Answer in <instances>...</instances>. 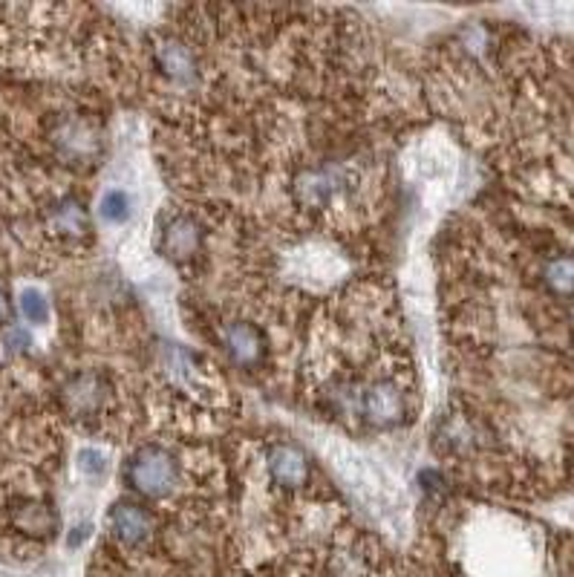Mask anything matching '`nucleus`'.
<instances>
[{"mask_svg":"<svg viewBox=\"0 0 574 577\" xmlns=\"http://www.w3.org/2000/svg\"><path fill=\"white\" fill-rule=\"evenodd\" d=\"M202 248H205V232L191 214L177 211L171 217H164L162 228H159V252L168 260L185 266L202 255Z\"/></svg>","mask_w":574,"mask_h":577,"instance_id":"obj_4","label":"nucleus"},{"mask_svg":"<svg viewBox=\"0 0 574 577\" xmlns=\"http://www.w3.org/2000/svg\"><path fill=\"white\" fill-rule=\"evenodd\" d=\"M9 316H12V303H9L7 292H3V289H0V323L7 321Z\"/></svg>","mask_w":574,"mask_h":577,"instance_id":"obj_14","label":"nucleus"},{"mask_svg":"<svg viewBox=\"0 0 574 577\" xmlns=\"http://www.w3.org/2000/svg\"><path fill=\"white\" fill-rule=\"evenodd\" d=\"M21 312L26 321L44 323L46 318H50V303H46V298L38 292V289H26V292L21 295Z\"/></svg>","mask_w":574,"mask_h":577,"instance_id":"obj_11","label":"nucleus"},{"mask_svg":"<svg viewBox=\"0 0 574 577\" xmlns=\"http://www.w3.org/2000/svg\"><path fill=\"white\" fill-rule=\"evenodd\" d=\"M107 532L116 541V546L145 548L157 534V517L139 500H119L107 511Z\"/></svg>","mask_w":574,"mask_h":577,"instance_id":"obj_2","label":"nucleus"},{"mask_svg":"<svg viewBox=\"0 0 574 577\" xmlns=\"http://www.w3.org/2000/svg\"><path fill=\"white\" fill-rule=\"evenodd\" d=\"M266 468H269V477L280 488H304L309 482V473H312L309 457L291 442L275 445L266 453Z\"/></svg>","mask_w":574,"mask_h":577,"instance_id":"obj_7","label":"nucleus"},{"mask_svg":"<svg viewBox=\"0 0 574 577\" xmlns=\"http://www.w3.org/2000/svg\"><path fill=\"white\" fill-rule=\"evenodd\" d=\"M3 341H7V350H12V353H15V350H26V346H30V332L18 330L15 327V330L7 332Z\"/></svg>","mask_w":574,"mask_h":577,"instance_id":"obj_13","label":"nucleus"},{"mask_svg":"<svg viewBox=\"0 0 574 577\" xmlns=\"http://www.w3.org/2000/svg\"><path fill=\"white\" fill-rule=\"evenodd\" d=\"M75 466H78V471H82L84 477H105L107 459L102 457L98 450L84 448L82 453H78V459H75Z\"/></svg>","mask_w":574,"mask_h":577,"instance_id":"obj_12","label":"nucleus"},{"mask_svg":"<svg viewBox=\"0 0 574 577\" xmlns=\"http://www.w3.org/2000/svg\"><path fill=\"white\" fill-rule=\"evenodd\" d=\"M220 346L240 370H257L269 359V341L252 321H228L220 330Z\"/></svg>","mask_w":574,"mask_h":577,"instance_id":"obj_5","label":"nucleus"},{"mask_svg":"<svg viewBox=\"0 0 574 577\" xmlns=\"http://www.w3.org/2000/svg\"><path fill=\"white\" fill-rule=\"evenodd\" d=\"M127 488L142 500H164L171 496L182 482L180 459L162 445H142L125 466Z\"/></svg>","mask_w":574,"mask_h":577,"instance_id":"obj_1","label":"nucleus"},{"mask_svg":"<svg viewBox=\"0 0 574 577\" xmlns=\"http://www.w3.org/2000/svg\"><path fill=\"white\" fill-rule=\"evenodd\" d=\"M113 396V384L107 382L105 373H96V370H84V373H75L67 384H64V405L75 416H98L105 410L107 402Z\"/></svg>","mask_w":574,"mask_h":577,"instance_id":"obj_6","label":"nucleus"},{"mask_svg":"<svg viewBox=\"0 0 574 577\" xmlns=\"http://www.w3.org/2000/svg\"><path fill=\"white\" fill-rule=\"evenodd\" d=\"M98 211H102V217H105L107 223L121 225L130 220V211H134V205H130V196H127L125 191L113 188V191H107V194L102 196V205H98Z\"/></svg>","mask_w":574,"mask_h":577,"instance_id":"obj_10","label":"nucleus"},{"mask_svg":"<svg viewBox=\"0 0 574 577\" xmlns=\"http://www.w3.org/2000/svg\"><path fill=\"white\" fill-rule=\"evenodd\" d=\"M543 280L557 298H574V255H557L545 263Z\"/></svg>","mask_w":574,"mask_h":577,"instance_id":"obj_9","label":"nucleus"},{"mask_svg":"<svg viewBox=\"0 0 574 577\" xmlns=\"http://www.w3.org/2000/svg\"><path fill=\"white\" fill-rule=\"evenodd\" d=\"M359 413H364V419L373 428H395L411 413V407H407V391H402L390 378H379V382L366 384L359 398Z\"/></svg>","mask_w":574,"mask_h":577,"instance_id":"obj_3","label":"nucleus"},{"mask_svg":"<svg viewBox=\"0 0 574 577\" xmlns=\"http://www.w3.org/2000/svg\"><path fill=\"white\" fill-rule=\"evenodd\" d=\"M157 64L173 84H196L200 82V64L194 53L182 41H162L157 44Z\"/></svg>","mask_w":574,"mask_h":577,"instance_id":"obj_8","label":"nucleus"}]
</instances>
